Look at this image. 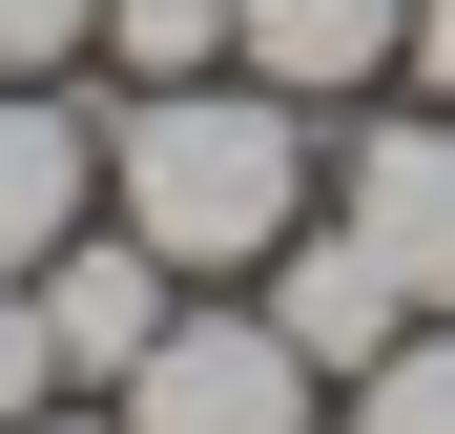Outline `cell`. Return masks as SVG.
I'll return each mask as SVG.
<instances>
[{
	"label": "cell",
	"mask_w": 455,
	"mask_h": 434,
	"mask_svg": "<svg viewBox=\"0 0 455 434\" xmlns=\"http://www.w3.org/2000/svg\"><path fill=\"white\" fill-rule=\"evenodd\" d=\"M104 207H124L187 289H249V269L331 207V145H311L290 83H249V62H207V83H124V104H104Z\"/></svg>",
	"instance_id": "1"
},
{
	"label": "cell",
	"mask_w": 455,
	"mask_h": 434,
	"mask_svg": "<svg viewBox=\"0 0 455 434\" xmlns=\"http://www.w3.org/2000/svg\"><path fill=\"white\" fill-rule=\"evenodd\" d=\"M104 414H124V434H331V373L269 331V289H187Z\"/></svg>",
	"instance_id": "2"
},
{
	"label": "cell",
	"mask_w": 455,
	"mask_h": 434,
	"mask_svg": "<svg viewBox=\"0 0 455 434\" xmlns=\"http://www.w3.org/2000/svg\"><path fill=\"white\" fill-rule=\"evenodd\" d=\"M331 228L394 269L414 311H455V104H414V83L352 104V145H331Z\"/></svg>",
	"instance_id": "3"
},
{
	"label": "cell",
	"mask_w": 455,
	"mask_h": 434,
	"mask_svg": "<svg viewBox=\"0 0 455 434\" xmlns=\"http://www.w3.org/2000/svg\"><path fill=\"white\" fill-rule=\"evenodd\" d=\"M21 289H42V351H62V393H124V373H145V331L187 311V269L145 249L124 207H104V228H62V249H42Z\"/></svg>",
	"instance_id": "4"
},
{
	"label": "cell",
	"mask_w": 455,
	"mask_h": 434,
	"mask_svg": "<svg viewBox=\"0 0 455 434\" xmlns=\"http://www.w3.org/2000/svg\"><path fill=\"white\" fill-rule=\"evenodd\" d=\"M249 289H269V331H290V351H311V373H331V393H352V373H372V351H394V331H414V289H394V269H372V249L331 228V207H311V228H290V249H269Z\"/></svg>",
	"instance_id": "5"
},
{
	"label": "cell",
	"mask_w": 455,
	"mask_h": 434,
	"mask_svg": "<svg viewBox=\"0 0 455 434\" xmlns=\"http://www.w3.org/2000/svg\"><path fill=\"white\" fill-rule=\"evenodd\" d=\"M62 228H104V124L62 83H0V269H42Z\"/></svg>",
	"instance_id": "6"
},
{
	"label": "cell",
	"mask_w": 455,
	"mask_h": 434,
	"mask_svg": "<svg viewBox=\"0 0 455 434\" xmlns=\"http://www.w3.org/2000/svg\"><path fill=\"white\" fill-rule=\"evenodd\" d=\"M394 42H414V0H249V21H228V62L290 83V104H372Z\"/></svg>",
	"instance_id": "7"
},
{
	"label": "cell",
	"mask_w": 455,
	"mask_h": 434,
	"mask_svg": "<svg viewBox=\"0 0 455 434\" xmlns=\"http://www.w3.org/2000/svg\"><path fill=\"white\" fill-rule=\"evenodd\" d=\"M331 434H455V311H414L394 351H372V373L331 393Z\"/></svg>",
	"instance_id": "8"
},
{
	"label": "cell",
	"mask_w": 455,
	"mask_h": 434,
	"mask_svg": "<svg viewBox=\"0 0 455 434\" xmlns=\"http://www.w3.org/2000/svg\"><path fill=\"white\" fill-rule=\"evenodd\" d=\"M228 21H249V0H104V62H124V83H207Z\"/></svg>",
	"instance_id": "9"
},
{
	"label": "cell",
	"mask_w": 455,
	"mask_h": 434,
	"mask_svg": "<svg viewBox=\"0 0 455 434\" xmlns=\"http://www.w3.org/2000/svg\"><path fill=\"white\" fill-rule=\"evenodd\" d=\"M62 62H104V0H0V83H62Z\"/></svg>",
	"instance_id": "10"
},
{
	"label": "cell",
	"mask_w": 455,
	"mask_h": 434,
	"mask_svg": "<svg viewBox=\"0 0 455 434\" xmlns=\"http://www.w3.org/2000/svg\"><path fill=\"white\" fill-rule=\"evenodd\" d=\"M42 393H62V351H42V289L0 269V414H42Z\"/></svg>",
	"instance_id": "11"
},
{
	"label": "cell",
	"mask_w": 455,
	"mask_h": 434,
	"mask_svg": "<svg viewBox=\"0 0 455 434\" xmlns=\"http://www.w3.org/2000/svg\"><path fill=\"white\" fill-rule=\"evenodd\" d=\"M394 83H414V104H455V0H414V42H394Z\"/></svg>",
	"instance_id": "12"
},
{
	"label": "cell",
	"mask_w": 455,
	"mask_h": 434,
	"mask_svg": "<svg viewBox=\"0 0 455 434\" xmlns=\"http://www.w3.org/2000/svg\"><path fill=\"white\" fill-rule=\"evenodd\" d=\"M0 434H124V414L104 393H42V414H0Z\"/></svg>",
	"instance_id": "13"
}]
</instances>
